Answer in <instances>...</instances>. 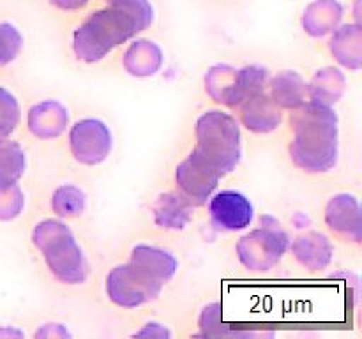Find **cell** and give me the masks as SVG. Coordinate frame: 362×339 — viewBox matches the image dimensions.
Listing matches in <instances>:
<instances>
[{"instance_id": "6da1fadb", "label": "cell", "mask_w": 362, "mask_h": 339, "mask_svg": "<svg viewBox=\"0 0 362 339\" xmlns=\"http://www.w3.org/2000/svg\"><path fill=\"white\" fill-rule=\"evenodd\" d=\"M154 21L151 0H108L85 18L73 34V52L81 62H98Z\"/></svg>"}, {"instance_id": "7a4b0ae2", "label": "cell", "mask_w": 362, "mask_h": 339, "mask_svg": "<svg viewBox=\"0 0 362 339\" xmlns=\"http://www.w3.org/2000/svg\"><path fill=\"white\" fill-rule=\"evenodd\" d=\"M290 157L297 168L308 173L329 172L338 162V115L331 106L308 99L293 109Z\"/></svg>"}, {"instance_id": "3957f363", "label": "cell", "mask_w": 362, "mask_h": 339, "mask_svg": "<svg viewBox=\"0 0 362 339\" xmlns=\"http://www.w3.org/2000/svg\"><path fill=\"white\" fill-rule=\"evenodd\" d=\"M32 242L55 279L66 285H80L87 279V261L73 232L59 219H42L32 230Z\"/></svg>"}, {"instance_id": "277c9868", "label": "cell", "mask_w": 362, "mask_h": 339, "mask_svg": "<svg viewBox=\"0 0 362 339\" xmlns=\"http://www.w3.org/2000/svg\"><path fill=\"white\" fill-rule=\"evenodd\" d=\"M194 150L211 162L221 175L233 172L240 161V127L235 117L221 109H211L197 120Z\"/></svg>"}, {"instance_id": "5b68a950", "label": "cell", "mask_w": 362, "mask_h": 339, "mask_svg": "<svg viewBox=\"0 0 362 339\" xmlns=\"http://www.w3.org/2000/svg\"><path fill=\"white\" fill-rule=\"evenodd\" d=\"M288 249V235L279 225H262L237 244L240 263L250 270H269Z\"/></svg>"}, {"instance_id": "8992f818", "label": "cell", "mask_w": 362, "mask_h": 339, "mask_svg": "<svg viewBox=\"0 0 362 339\" xmlns=\"http://www.w3.org/2000/svg\"><path fill=\"white\" fill-rule=\"evenodd\" d=\"M163 285L133 263L117 265L106 278V293L120 307H138L158 299Z\"/></svg>"}, {"instance_id": "52a82bcc", "label": "cell", "mask_w": 362, "mask_h": 339, "mask_svg": "<svg viewBox=\"0 0 362 339\" xmlns=\"http://www.w3.org/2000/svg\"><path fill=\"white\" fill-rule=\"evenodd\" d=\"M112 145L108 126L98 119L78 120L69 131L71 154L81 165H101L112 152Z\"/></svg>"}, {"instance_id": "ba28073f", "label": "cell", "mask_w": 362, "mask_h": 339, "mask_svg": "<svg viewBox=\"0 0 362 339\" xmlns=\"http://www.w3.org/2000/svg\"><path fill=\"white\" fill-rule=\"evenodd\" d=\"M221 173L205 161L197 150L191 152L175 170V182L179 193L191 205H204L218 187Z\"/></svg>"}, {"instance_id": "9c48e42d", "label": "cell", "mask_w": 362, "mask_h": 339, "mask_svg": "<svg viewBox=\"0 0 362 339\" xmlns=\"http://www.w3.org/2000/svg\"><path fill=\"white\" fill-rule=\"evenodd\" d=\"M209 214L219 230L235 232L244 230L253 221V205L237 191H221L214 194L209 203Z\"/></svg>"}, {"instance_id": "30bf717a", "label": "cell", "mask_w": 362, "mask_h": 339, "mask_svg": "<svg viewBox=\"0 0 362 339\" xmlns=\"http://www.w3.org/2000/svg\"><path fill=\"white\" fill-rule=\"evenodd\" d=\"M325 222L329 230L339 239L359 242L362 237V222L357 198L349 193L332 196L325 205Z\"/></svg>"}, {"instance_id": "8fae6325", "label": "cell", "mask_w": 362, "mask_h": 339, "mask_svg": "<svg viewBox=\"0 0 362 339\" xmlns=\"http://www.w3.org/2000/svg\"><path fill=\"white\" fill-rule=\"evenodd\" d=\"M205 90L212 101L225 106H239L247 97L239 69L228 64H216L209 69Z\"/></svg>"}, {"instance_id": "7c38bea8", "label": "cell", "mask_w": 362, "mask_h": 339, "mask_svg": "<svg viewBox=\"0 0 362 339\" xmlns=\"http://www.w3.org/2000/svg\"><path fill=\"white\" fill-rule=\"evenodd\" d=\"M28 131L39 140H53L66 131L69 124V113L62 102L46 99L28 109Z\"/></svg>"}, {"instance_id": "4fadbf2b", "label": "cell", "mask_w": 362, "mask_h": 339, "mask_svg": "<svg viewBox=\"0 0 362 339\" xmlns=\"http://www.w3.org/2000/svg\"><path fill=\"white\" fill-rule=\"evenodd\" d=\"M240 105H243V108H240V120H243L244 127H247L251 133H271V131H274L281 124V108L269 95H265V92L250 95Z\"/></svg>"}, {"instance_id": "5bb4252c", "label": "cell", "mask_w": 362, "mask_h": 339, "mask_svg": "<svg viewBox=\"0 0 362 339\" xmlns=\"http://www.w3.org/2000/svg\"><path fill=\"white\" fill-rule=\"evenodd\" d=\"M129 263H133L134 267H138L148 278L161 282V285L170 281L173 278V274L177 272V267H179V263H177L175 256L172 253L161 249V247L145 246V244L133 247Z\"/></svg>"}, {"instance_id": "9a60e30c", "label": "cell", "mask_w": 362, "mask_h": 339, "mask_svg": "<svg viewBox=\"0 0 362 339\" xmlns=\"http://www.w3.org/2000/svg\"><path fill=\"white\" fill-rule=\"evenodd\" d=\"M343 13L345 9L339 0H313L304 11V30L311 37H325L341 25Z\"/></svg>"}, {"instance_id": "2e32d148", "label": "cell", "mask_w": 362, "mask_h": 339, "mask_svg": "<svg viewBox=\"0 0 362 339\" xmlns=\"http://www.w3.org/2000/svg\"><path fill=\"white\" fill-rule=\"evenodd\" d=\"M329 48L341 66L359 71L362 66V30L359 23L339 25L332 32Z\"/></svg>"}, {"instance_id": "e0dca14e", "label": "cell", "mask_w": 362, "mask_h": 339, "mask_svg": "<svg viewBox=\"0 0 362 339\" xmlns=\"http://www.w3.org/2000/svg\"><path fill=\"white\" fill-rule=\"evenodd\" d=\"M292 251L297 261L310 270L325 268L332 260V244L324 233H300L292 244Z\"/></svg>"}, {"instance_id": "ac0fdd59", "label": "cell", "mask_w": 362, "mask_h": 339, "mask_svg": "<svg viewBox=\"0 0 362 339\" xmlns=\"http://www.w3.org/2000/svg\"><path fill=\"white\" fill-rule=\"evenodd\" d=\"M163 66V49L148 39H138L124 53V69L136 78L154 76Z\"/></svg>"}, {"instance_id": "d6986e66", "label": "cell", "mask_w": 362, "mask_h": 339, "mask_svg": "<svg viewBox=\"0 0 362 339\" xmlns=\"http://www.w3.org/2000/svg\"><path fill=\"white\" fill-rule=\"evenodd\" d=\"M271 99L281 109H296L310 99L308 83L297 71H281L271 81Z\"/></svg>"}, {"instance_id": "ffe728a7", "label": "cell", "mask_w": 362, "mask_h": 339, "mask_svg": "<svg viewBox=\"0 0 362 339\" xmlns=\"http://www.w3.org/2000/svg\"><path fill=\"white\" fill-rule=\"evenodd\" d=\"M346 88V78L338 67H324L308 83V95L311 101L331 106L341 99Z\"/></svg>"}, {"instance_id": "44dd1931", "label": "cell", "mask_w": 362, "mask_h": 339, "mask_svg": "<svg viewBox=\"0 0 362 339\" xmlns=\"http://www.w3.org/2000/svg\"><path fill=\"white\" fill-rule=\"evenodd\" d=\"M154 221L161 228H184L191 221V203L180 193L161 194L154 203Z\"/></svg>"}, {"instance_id": "7402d4cb", "label": "cell", "mask_w": 362, "mask_h": 339, "mask_svg": "<svg viewBox=\"0 0 362 339\" xmlns=\"http://www.w3.org/2000/svg\"><path fill=\"white\" fill-rule=\"evenodd\" d=\"M25 152L16 141L0 136V187L16 184L25 172Z\"/></svg>"}, {"instance_id": "603a6c76", "label": "cell", "mask_w": 362, "mask_h": 339, "mask_svg": "<svg viewBox=\"0 0 362 339\" xmlns=\"http://www.w3.org/2000/svg\"><path fill=\"white\" fill-rule=\"evenodd\" d=\"M52 208L62 218H76L85 208V194L80 187L73 184L57 187L52 196Z\"/></svg>"}, {"instance_id": "cb8c5ba5", "label": "cell", "mask_w": 362, "mask_h": 339, "mask_svg": "<svg viewBox=\"0 0 362 339\" xmlns=\"http://www.w3.org/2000/svg\"><path fill=\"white\" fill-rule=\"evenodd\" d=\"M20 105L9 90L0 87V136H9L20 124Z\"/></svg>"}, {"instance_id": "d4e9b609", "label": "cell", "mask_w": 362, "mask_h": 339, "mask_svg": "<svg viewBox=\"0 0 362 339\" xmlns=\"http://www.w3.org/2000/svg\"><path fill=\"white\" fill-rule=\"evenodd\" d=\"M23 37L20 30L11 23H0V66L13 62L21 52Z\"/></svg>"}, {"instance_id": "484cf974", "label": "cell", "mask_w": 362, "mask_h": 339, "mask_svg": "<svg viewBox=\"0 0 362 339\" xmlns=\"http://www.w3.org/2000/svg\"><path fill=\"white\" fill-rule=\"evenodd\" d=\"M25 207L23 191L18 184L0 187V221H13Z\"/></svg>"}, {"instance_id": "4316f807", "label": "cell", "mask_w": 362, "mask_h": 339, "mask_svg": "<svg viewBox=\"0 0 362 339\" xmlns=\"http://www.w3.org/2000/svg\"><path fill=\"white\" fill-rule=\"evenodd\" d=\"M243 85L247 92V97L258 92H265L269 85V71L262 66H246L239 69Z\"/></svg>"}, {"instance_id": "83f0119b", "label": "cell", "mask_w": 362, "mask_h": 339, "mask_svg": "<svg viewBox=\"0 0 362 339\" xmlns=\"http://www.w3.org/2000/svg\"><path fill=\"white\" fill-rule=\"evenodd\" d=\"M202 332L205 335H223V306L221 304H209L202 309L200 318H198Z\"/></svg>"}, {"instance_id": "f1b7e54d", "label": "cell", "mask_w": 362, "mask_h": 339, "mask_svg": "<svg viewBox=\"0 0 362 339\" xmlns=\"http://www.w3.org/2000/svg\"><path fill=\"white\" fill-rule=\"evenodd\" d=\"M48 4L55 9L64 11V13H74L81 11L90 4V0H48Z\"/></svg>"}, {"instance_id": "f546056e", "label": "cell", "mask_w": 362, "mask_h": 339, "mask_svg": "<svg viewBox=\"0 0 362 339\" xmlns=\"http://www.w3.org/2000/svg\"><path fill=\"white\" fill-rule=\"evenodd\" d=\"M136 335H159V338H163V335H170V332L163 328L159 323H147L144 331L138 332Z\"/></svg>"}, {"instance_id": "4dcf8cb0", "label": "cell", "mask_w": 362, "mask_h": 339, "mask_svg": "<svg viewBox=\"0 0 362 339\" xmlns=\"http://www.w3.org/2000/svg\"><path fill=\"white\" fill-rule=\"evenodd\" d=\"M105 2H108V0H105Z\"/></svg>"}]
</instances>
